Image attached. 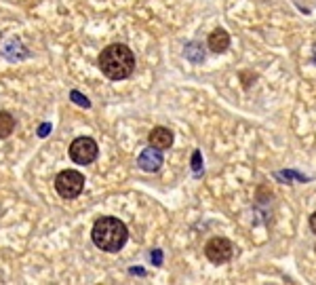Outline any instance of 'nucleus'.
I'll return each mask as SVG.
<instances>
[{
    "label": "nucleus",
    "mask_w": 316,
    "mask_h": 285,
    "mask_svg": "<svg viewBox=\"0 0 316 285\" xmlns=\"http://www.w3.org/2000/svg\"><path fill=\"white\" fill-rule=\"evenodd\" d=\"M49 133H51V123H42L40 127H38V135L40 137H47Z\"/></svg>",
    "instance_id": "obj_14"
},
{
    "label": "nucleus",
    "mask_w": 316,
    "mask_h": 285,
    "mask_svg": "<svg viewBox=\"0 0 316 285\" xmlns=\"http://www.w3.org/2000/svg\"><path fill=\"white\" fill-rule=\"evenodd\" d=\"M148 139H150V146L165 150V148H169L173 144V133L167 127H154L150 131V137Z\"/></svg>",
    "instance_id": "obj_7"
},
{
    "label": "nucleus",
    "mask_w": 316,
    "mask_h": 285,
    "mask_svg": "<svg viewBox=\"0 0 316 285\" xmlns=\"http://www.w3.org/2000/svg\"><path fill=\"white\" fill-rule=\"evenodd\" d=\"M310 228H312V233H316V211L310 216Z\"/></svg>",
    "instance_id": "obj_15"
},
{
    "label": "nucleus",
    "mask_w": 316,
    "mask_h": 285,
    "mask_svg": "<svg viewBox=\"0 0 316 285\" xmlns=\"http://www.w3.org/2000/svg\"><path fill=\"white\" fill-rule=\"evenodd\" d=\"M137 165L142 167L144 171H148V173L158 171V169H161V165H163V150L161 148H154V146L146 148L142 154H139Z\"/></svg>",
    "instance_id": "obj_6"
},
{
    "label": "nucleus",
    "mask_w": 316,
    "mask_h": 285,
    "mask_svg": "<svg viewBox=\"0 0 316 285\" xmlns=\"http://www.w3.org/2000/svg\"><path fill=\"white\" fill-rule=\"evenodd\" d=\"M207 45L213 53H223L228 47H230V36H228L225 30H215V32L209 34Z\"/></svg>",
    "instance_id": "obj_8"
},
{
    "label": "nucleus",
    "mask_w": 316,
    "mask_h": 285,
    "mask_svg": "<svg viewBox=\"0 0 316 285\" xmlns=\"http://www.w3.org/2000/svg\"><path fill=\"white\" fill-rule=\"evenodd\" d=\"M97 144L95 139L91 137H76L72 141V146H70V156H72V161L78 163V165H89L97 158Z\"/></svg>",
    "instance_id": "obj_4"
},
{
    "label": "nucleus",
    "mask_w": 316,
    "mask_h": 285,
    "mask_svg": "<svg viewBox=\"0 0 316 285\" xmlns=\"http://www.w3.org/2000/svg\"><path fill=\"white\" fill-rule=\"evenodd\" d=\"M314 62H316V45H314Z\"/></svg>",
    "instance_id": "obj_16"
},
{
    "label": "nucleus",
    "mask_w": 316,
    "mask_h": 285,
    "mask_svg": "<svg viewBox=\"0 0 316 285\" xmlns=\"http://www.w3.org/2000/svg\"><path fill=\"white\" fill-rule=\"evenodd\" d=\"M99 68L110 80H122L133 74L135 70V55L125 45H110L101 51Z\"/></svg>",
    "instance_id": "obj_1"
},
{
    "label": "nucleus",
    "mask_w": 316,
    "mask_h": 285,
    "mask_svg": "<svg viewBox=\"0 0 316 285\" xmlns=\"http://www.w3.org/2000/svg\"><path fill=\"white\" fill-rule=\"evenodd\" d=\"M192 169H194L196 175H198L200 169H202V161H200V152H198V150L194 152V156H192Z\"/></svg>",
    "instance_id": "obj_12"
},
{
    "label": "nucleus",
    "mask_w": 316,
    "mask_h": 285,
    "mask_svg": "<svg viewBox=\"0 0 316 285\" xmlns=\"http://www.w3.org/2000/svg\"><path fill=\"white\" fill-rule=\"evenodd\" d=\"M186 57H188L192 64H200V62L205 59V51H202V47H198L196 43H192V45L186 47Z\"/></svg>",
    "instance_id": "obj_10"
},
{
    "label": "nucleus",
    "mask_w": 316,
    "mask_h": 285,
    "mask_svg": "<svg viewBox=\"0 0 316 285\" xmlns=\"http://www.w3.org/2000/svg\"><path fill=\"white\" fill-rule=\"evenodd\" d=\"M205 254L213 264H223V262H228L232 258L234 247H232L230 241L223 239V237H213L205 245Z\"/></svg>",
    "instance_id": "obj_5"
},
{
    "label": "nucleus",
    "mask_w": 316,
    "mask_h": 285,
    "mask_svg": "<svg viewBox=\"0 0 316 285\" xmlns=\"http://www.w3.org/2000/svg\"><path fill=\"white\" fill-rule=\"evenodd\" d=\"M55 188L63 199H74L84 188V177L74 169H65L55 177Z\"/></svg>",
    "instance_id": "obj_3"
},
{
    "label": "nucleus",
    "mask_w": 316,
    "mask_h": 285,
    "mask_svg": "<svg viewBox=\"0 0 316 285\" xmlns=\"http://www.w3.org/2000/svg\"><path fill=\"white\" fill-rule=\"evenodd\" d=\"M93 243L103 249V252H120L122 245L127 243V226L122 224L118 218H99L93 226Z\"/></svg>",
    "instance_id": "obj_2"
},
{
    "label": "nucleus",
    "mask_w": 316,
    "mask_h": 285,
    "mask_svg": "<svg viewBox=\"0 0 316 285\" xmlns=\"http://www.w3.org/2000/svg\"><path fill=\"white\" fill-rule=\"evenodd\" d=\"M150 258H152V264L154 266H161L163 264V249H154Z\"/></svg>",
    "instance_id": "obj_13"
},
{
    "label": "nucleus",
    "mask_w": 316,
    "mask_h": 285,
    "mask_svg": "<svg viewBox=\"0 0 316 285\" xmlns=\"http://www.w3.org/2000/svg\"><path fill=\"white\" fill-rule=\"evenodd\" d=\"M70 99H72L74 104H78V106H82V108H89V106H91V101L86 99L80 91H72V93H70Z\"/></svg>",
    "instance_id": "obj_11"
},
{
    "label": "nucleus",
    "mask_w": 316,
    "mask_h": 285,
    "mask_svg": "<svg viewBox=\"0 0 316 285\" xmlns=\"http://www.w3.org/2000/svg\"><path fill=\"white\" fill-rule=\"evenodd\" d=\"M15 129V118L9 112H0V137H9Z\"/></svg>",
    "instance_id": "obj_9"
}]
</instances>
